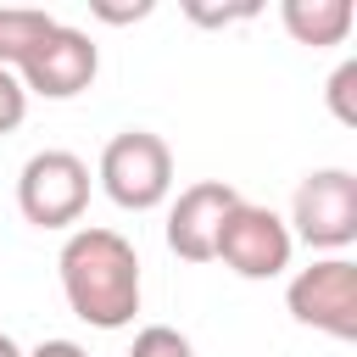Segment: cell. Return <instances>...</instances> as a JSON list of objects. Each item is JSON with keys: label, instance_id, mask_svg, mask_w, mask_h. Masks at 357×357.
<instances>
[{"label": "cell", "instance_id": "cell-3", "mask_svg": "<svg viewBox=\"0 0 357 357\" xmlns=\"http://www.w3.org/2000/svg\"><path fill=\"white\" fill-rule=\"evenodd\" d=\"M290 240L312 251H346L357 240V173L346 167H318L296 184L290 201Z\"/></svg>", "mask_w": 357, "mask_h": 357}, {"label": "cell", "instance_id": "cell-4", "mask_svg": "<svg viewBox=\"0 0 357 357\" xmlns=\"http://www.w3.org/2000/svg\"><path fill=\"white\" fill-rule=\"evenodd\" d=\"M17 206L39 229H67L89 206V167L73 151H33L17 178Z\"/></svg>", "mask_w": 357, "mask_h": 357}, {"label": "cell", "instance_id": "cell-17", "mask_svg": "<svg viewBox=\"0 0 357 357\" xmlns=\"http://www.w3.org/2000/svg\"><path fill=\"white\" fill-rule=\"evenodd\" d=\"M0 357H22V346H17V340H11L6 329H0Z\"/></svg>", "mask_w": 357, "mask_h": 357}, {"label": "cell", "instance_id": "cell-14", "mask_svg": "<svg viewBox=\"0 0 357 357\" xmlns=\"http://www.w3.org/2000/svg\"><path fill=\"white\" fill-rule=\"evenodd\" d=\"M184 11H190L195 22H240V17H257V6H251V0H245V6H223V11H218V6H201V0H190Z\"/></svg>", "mask_w": 357, "mask_h": 357}, {"label": "cell", "instance_id": "cell-15", "mask_svg": "<svg viewBox=\"0 0 357 357\" xmlns=\"http://www.w3.org/2000/svg\"><path fill=\"white\" fill-rule=\"evenodd\" d=\"M89 11H95V17H106V22H134V17H151V0H134V6H112V0H89Z\"/></svg>", "mask_w": 357, "mask_h": 357}, {"label": "cell", "instance_id": "cell-6", "mask_svg": "<svg viewBox=\"0 0 357 357\" xmlns=\"http://www.w3.org/2000/svg\"><path fill=\"white\" fill-rule=\"evenodd\" d=\"M290 251H296V240H290L284 218H279L273 206H251V201H240V206L223 218V229H218V251H212V257H223L240 279H273V273L290 268Z\"/></svg>", "mask_w": 357, "mask_h": 357}, {"label": "cell", "instance_id": "cell-8", "mask_svg": "<svg viewBox=\"0 0 357 357\" xmlns=\"http://www.w3.org/2000/svg\"><path fill=\"white\" fill-rule=\"evenodd\" d=\"M234 206H240V190L223 184V178H201V184L178 190V201L167 212V251L184 257V262H212L218 229Z\"/></svg>", "mask_w": 357, "mask_h": 357}, {"label": "cell", "instance_id": "cell-9", "mask_svg": "<svg viewBox=\"0 0 357 357\" xmlns=\"http://www.w3.org/2000/svg\"><path fill=\"white\" fill-rule=\"evenodd\" d=\"M279 17L290 28V39L296 45H312V50L318 45H340L351 33V22H357L351 0H284Z\"/></svg>", "mask_w": 357, "mask_h": 357}, {"label": "cell", "instance_id": "cell-10", "mask_svg": "<svg viewBox=\"0 0 357 357\" xmlns=\"http://www.w3.org/2000/svg\"><path fill=\"white\" fill-rule=\"evenodd\" d=\"M56 28V17L50 11H39V6H0V67H22L28 61V50L45 39Z\"/></svg>", "mask_w": 357, "mask_h": 357}, {"label": "cell", "instance_id": "cell-11", "mask_svg": "<svg viewBox=\"0 0 357 357\" xmlns=\"http://www.w3.org/2000/svg\"><path fill=\"white\" fill-rule=\"evenodd\" d=\"M128 357H195V351H190V340H184L173 324H145V329L134 335Z\"/></svg>", "mask_w": 357, "mask_h": 357}, {"label": "cell", "instance_id": "cell-5", "mask_svg": "<svg viewBox=\"0 0 357 357\" xmlns=\"http://www.w3.org/2000/svg\"><path fill=\"white\" fill-rule=\"evenodd\" d=\"M284 307L307 329H324L335 340H357V262L351 257H318V262H307L290 279Z\"/></svg>", "mask_w": 357, "mask_h": 357}, {"label": "cell", "instance_id": "cell-7", "mask_svg": "<svg viewBox=\"0 0 357 357\" xmlns=\"http://www.w3.org/2000/svg\"><path fill=\"white\" fill-rule=\"evenodd\" d=\"M95 67H100L95 39H89L84 28L56 22V28H50V33L28 50V61L17 67V78H22V89H28V95H45V100H73L78 89H89V84H95Z\"/></svg>", "mask_w": 357, "mask_h": 357}, {"label": "cell", "instance_id": "cell-13", "mask_svg": "<svg viewBox=\"0 0 357 357\" xmlns=\"http://www.w3.org/2000/svg\"><path fill=\"white\" fill-rule=\"evenodd\" d=\"M351 84H357V61H340L335 78H329V106L340 123H357V106H351Z\"/></svg>", "mask_w": 357, "mask_h": 357}, {"label": "cell", "instance_id": "cell-12", "mask_svg": "<svg viewBox=\"0 0 357 357\" xmlns=\"http://www.w3.org/2000/svg\"><path fill=\"white\" fill-rule=\"evenodd\" d=\"M22 112H28V89L11 67H0V134H11L22 123Z\"/></svg>", "mask_w": 357, "mask_h": 357}, {"label": "cell", "instance_id": "cell-2", "mask_svg": "<svg viewBox=\"0 0 357 357\" xmlns=\"http://www.w3.org/2000/svg\"><path fill=\"white\" fill-rule=\"evenodd\" d=\"M100 190L117 206H128V212L162 206L167 190H173V151H167V139L151 134V128L112 134L106 151H100Z\"/></svg>", "mask_w": 357, "mask_h": 357}, {"label": "cell", "instance_id": "cell-1", "mask_svg": "<svg viewBox=\"0 0 357 357\" xmlns=\"http://www.w3.org/2000/svg\"><path fill=\"white\" fill-rule=\"evenodd\" d=\"M56 268H61L67 307L84 324H95V329L134 324V312H139V257L117 229H100V223L73 229Z\"/></svg>", "mask_w": 357, "mask_h": 357}, {"label": "cell", "instance_id": "cell-16", "mask_svg": "<svg viewBox=\"0 0 357 357\" xmlns=\"http://www.w3.org/2000/svg\"><path fill=\"white\" fill-rule=\"evenodd\" d=\"M22 357H89L78 340H39L33 351H22Z\"/></svg>", "mask_w": 357, "mask_h": 357}]
</instances>
